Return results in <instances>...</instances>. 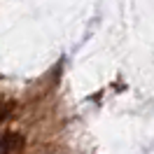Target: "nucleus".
<instances>
[{"label":"nucleus","mask_w":154,"mask_h":154,"mask_svg":"<svg viewBox=\"0 0 154 154\" xmlns=\"http://www.w3.org/2000/svg\"><path fill=\"white\" fill-rule=\"evenodd\" d=\"M14 107H17L14 100H5V105H2V119H5V122L12 117V110H14Z\"/></svg>","instance_id":"2"},{"label":"nucleus","mask_w":154,"mask_h":154,"mask_svg":"<svg viewBox=\"0 0 154 154\" xmlns=\"http://www.w3.org/2000/svg\"><path fill=\"white\" fill-rule=\"evenodd\" d=\"M23 149V135L17 131H7L2 135V154H21Z\"/></svg>","instance_id":"1"}]
</instances>
